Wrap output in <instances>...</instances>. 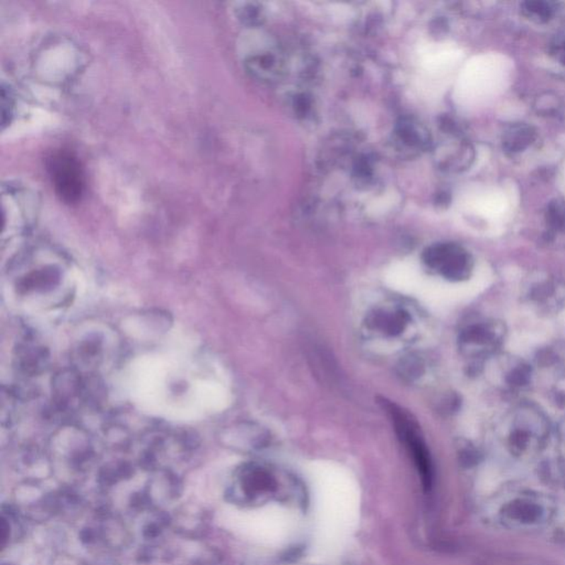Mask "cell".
I'll list each match as a JSON object with an SVG mask.
<instances>
[{"mask_svg": "<svg viewBox=\"0 0 565 565\" xmlns=\"http://www.w3.org/2000/svg\"><path fill=\"white\" fill-rule=\"evenodd\" d=\"M498 338L497 330L493 325L470 327L462 332V342L465 346H486L494 344Z\"/></svg>", "mask_w": 565, "mask_h": 565, "instance_id": "cell-11", "label": "cell"}, {"mask_svg": "<svg viewBox=\"0 0 565 565\" xmlns=\"http://www.w3.org/2000/svg\"><path fill=\"white\" fill-rule=\"evenodd\" d=\"M247 69L252 76L259 80L272 81L281 78L284 71L283 63L273 54H257L247 61Z\"/></svg>", "mask_w": 565, "mask_h": 565, "instance_id": "cell-8", "label": "cell"}, {"mask_svg": "<svg viewBox=\"0 0 565 565\" xmlns=\"http://www.w3.org/2000/svg\"><path fill=\"white\" fill-rule=\"evenodd\" d=\"M59 279V272L52 269H45L41 271L35 272L33 274L27 276V279L21 281V287L25 291L33 289H43L54 285Z\"/></svg>", "mask_w": 565, "mask_h": 565, "instance_id": "cell-13", "label": "cell"}, {"mask_svg": "<svg viewBox=\"0 0 565 565\" xmlns=\"http://www.w3.org/2000/svg\"><path fill=\"white\" fill-rule=\"evenodd\" d=\"M422 260L427 269L450 281L468 279L472 269L467 254L450 244L431 245L423 252Z\"/></svg>", "mask_w": 565, "mask_h": 565, "instance_id": "cell-4", "label": "cell"}, {"mask_svg": "<svg viewBox=\"0 0 565 565\" xmlns=\"http://www.w3.org/2000/svg\"><path fill=\"white\" fill-rule=\"evenodd\" d=\"M503 513L511 519L520 521V523H532L541 517L542 510L539 506L531 503V501L518 499L508 503L503 508Z\"/></svg>", "mask_w": 565, "mask_h": 565, "instance_id": "cell-9", "label": "cell"}, {"mask_svg": "<svg viewBox=\"0 0 565 565\" xmlns=\"http://www.w3.org/2000/svg\"><path fill=\"white\" fill-rule=\"evenodd\" d=\"M513 448H518V450H523L525 448V445L528 443V434L523 431H517L515 432V434L513 435Z\"/></svg>", "mask_w": 565, "mask_h": 565, "instance_id": "cell-16", "label": "cell"}, {"mask_svg": "<svg viewBox=\"0 0 565 565\" xmlns=\"http://www.w3.org/2000/svg\"><path fill=\"white\" fill-rule=\"evenodd\" d=\"M380 403L391 417L400 441L405 445L409 454L412 455L417 470L420 472L423 486L426 489H430L433 480L432 462L430 453L427 450L426 445L419 431V426L412 420V417L403 411L399 405L388 401L387 399H381Z\"/></svg>", "mask_w": 565, "mask_h": 565, "instance_id": "cell-2", "label": "cell"}, {"mask_svg": "<svg viewBox=\"0 0 565 565\" xmlns=\"http://www.w3.org/2000/svg\"><path fill=\"white\" fill-rule=\"evenodd\" d=\"M45 351L38 348H25L23 351L19 354L18 361L21 369L23 372H28V373H37L43 369V366L45 364Z\"/></svg>", "mask_w": 565, "mask_h": 565, "instance_id": "cell-12", "label": "cell"}, {"mask_svg": "<svg viewBox=\"0 0 565 565\" xmlns=\"http://www.w3.org/2000/svg\"><path fill=\"white\" fill-rule=\"evenodd\" d=\"M513 69V62L499 53L476 59L466 76L468 95L476 102L491 101L509 86Z\"/></svg>", "mask_w": 565, "mask_h": 565, "instance_id": "cell-1", "label": "cell"}, {"mask_svg": "<svg viewBox=\"0 0 565 565\" xmlns=\"http://www.w3.org/2000/svg\"><path fill=\"white\" fill-rule=\"evenodd\" d=\"M239 16L245 25H261L264 21L263 9L257 4H244L240 9Z\"/></svg>", "mask_w": 565, "mask_h": 565, "instance_id": "cell-14", "label": "cell"}, {"mask_svg": "<svg viewBox=\"0 0 565 565\" xmlns=\"http://www.w3.org/2000/svg\"><path fill=\"white\" fill-rule=\"evenodd\" d=\"M411 317L403 308L387 307L378 308L368 316L367 326L373 332L395 337L403 332L409 324Z\"/></svg>", "mask_w": 565, "mask_h": 565, "instance_id": "cell-7", "label": "cell"}, {"mask_svg": "<svg viewBox=\"0 0 565 565\" xmlns=\"http://www.w3.org/2000/svg\"><path fill=\"white\" fill-rule=\"evenodd\" d=\"M478 208L490 218H495L507 211L508 208H510V200L503 190L490 189V192L480 198Z\"/></svg>", "mask_w": 565, "mask_h": 565, "instance_id": "cell-10", "label": "cell"}, {"mask_svg": "<svg viewBox=\"0 0 565 565\" xmlns=\"http://www.w3.org/2000/svg\"><path fill=\"white\" fill-rule=\"evenodd\" d=\"M53 188L64 204H78L83 197L86 176L80 161L68 151L53 153L47 161Z\"/></svg>", "mask_w": 565, "mask_h": 565, "instance_id": "cell-3", "label": "cell"}, {"mask_svg": "<svg viewBox=\"0 0 565 565\" xmlns=\"http://www.w3.org/2000/svg\"><path fill=\"white\" fill-rule=\"evenodd\" d=\"M510 378H511V380H510L511 383L513 382L516 385H523L529 379V370L525 369V368H519V369L513 371Z\"/></svg>", "mask_w": 565, "mask_h": 565, "instance_id": "cell-15", "label": "cell"}, {"mask_svg": "<svg viewBox=\"0 0 565 565\" xmlns=\"http://www.w3.org/2000/svg\"><path fill=\"white\" fill-rule=\"evenodd\" d=\"M240 491L247 501L269 495L276 490V479L273 472L259 464L244 466L239 474Z\"/></svg>", "mask_w": 565, "mask_h": 565, "instance_id": "cell-5", "label": "cell"}, {"mask_svg": "<svg viewBox=\"0 0 565 565\" xmlns=\"http://www.w3.org/2000/svg\"><path fill=\"white\" fill-rule=\"evenodd\" d=\"M393 141L399 151L417 155L427 148L430 135L424 124L414 117H403L395 125Z\"/></svg>", "mask_w": 565, "mask_h": 565, "instance_id": "cell-6", "label": "cell"}]
</instances>
